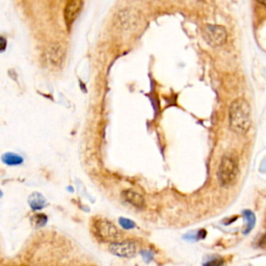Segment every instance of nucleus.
Masks as SVG:
<instances>
[{
	"label": "nucleus",
	"mask_w": 266,
	"mask_h": 266,
	"mask_svg": "<svg viewBox=\"0 0 266 266\" xmlns=\"http://www.w3.org/2000/svg\"><path fill=\"white\" fill-rule=\"evenodd\" d=\"M231 129L238 134H244L251 127V107L243 98H238L231 104L229 111Z\"/></svg>",
	"instance_id": "nucleus-1"
},
{
	"label": "nucleus",
	"mask_w": 266,
	"mask_h": 266,
	"mask_svg": "<svg viewBox=\"0 0 266 266\" xmlns=\"http://www.w3.org/2000/svg\"><path fill=\"white\" fill-rule=\"evenodd\" d=\"M238 176V163L236 159L230 155L223 157L217 170V179L220 184L228 187L235 183Z\"/></svg>",
	"instance_id": "nucleus-2"
},
{
	"label": "nucleus",
	"mask_w": 266,
	"mask_h": 266,
	"mask_svg": "<svg viewBox=\"0 0 266 266\" xmlns=\"http://www.w3.org/2000/svg\"><path fill=\"white\" fill-rule=\"evenodd\" d=\"M94 233L98 239L104 242H116L121 234L117 227L106 220H98L94 224Z\"/></svg>",
	"instance_id": "nucleus-3"
},
{
	"label": "nucleus",
	"mask_w": 266,
	"mask_h": 266,
	"mask_svg": "<svg viewBox=\"0 0 266 266\" xmlns=\"http://www.w3.org/2000/svg\"><path fill=\"white\" fill-rule=\"evenodd\" d=\"M203 38L212 47L223 46L227 41L226 28L220 25H206L202 30Z\"/></svg>",
	"instance_id": "nucleus-4"
},
{
	"label": "nucleus",
	"mask_w": 266,
	"mask_h": 266,
	"mask_svg": "<svg viewBox=\"0 0 266 266\" xmlns=\"http://www.w3.org/2000/svg\"><path fill=\"white\" fill-rule=\"evenodd\" d=\"M109 251L118 257L131 258L136 254V244L131 240L116 241L109 244Z\"/></svg>",
	"instance_id": "nucleus-5"
},
{
	"label": "nucleus",
	"mask_w": 266,
	"mask_h": 266,
	"mask_svg": "<svg viewBox=\"0 0 266 266\" xmlns=\"http://www.w3.org/2000/svg\"><path fill=\"white\" fill-rule=\"evenodd\" d=\"M83 5V0H67L65 8V20L68 25H70L79 15Z\"/></svg>",
	"instance_id": "nucleus-6"
},
{
	"label": "nucleus",
	"mask_w": 266,
	"mask_h": 266,
	"mask_svg": "<svg viewBox=\"0 0 266 266\" xmlns=\"http://www.w3.org/2000/svg\"><path fill=\"white\" fill-rule=\"evenodd\" d=\"M123 199L128 202L129 204L136 208H143L145 206V199L142 195H139L136 192L133 191H125L122 194Z\"/></svg>",
	"instance_id": "nucleus-7"
},
{
	"label": "nucleus",
	"mask_w": 266,
	"mask_h": 266,
	"mask_svg": "<svg viewBox=\"0 0 266 266\" xmlns=\"http://www.w3.org/2000/svg\"><path fill=\"white\" fill-rule=\"evenodd\" d=\"M47 56L52 65L59 66L64 59V50L59 45H52L47 53Z\"/></svg>",
	"instance_id": "nucleus-8"
},
{
	"label": "nucleus",
	"mask_w": 266,
	"mask_h": 266,
	"mask_svg": "<svg viewBox=\"0 0 266 266\" xmlns=\"http://www.w3.org/2000/svg\"><path fill=\"white\" fill-rule=\"evenodd\" d=\"M28 203L33 210H41L46 206V199L41 194L34 193L29 196Z\"/></svg>",
	"instance_id": "nucleus-9"
},
{
	"label": "nucleus",
	"mask_w": 266,
	"mask_h": 266,
	"mask_svg": "<svg viewBox=\"0 0 266 266\" xmlns=\"http://www.w3.org/2000/svg\"><path fill=\"white\" fill-rule=\"evenodd\" d=\"M3 161L8 165H18L23 162V158L21 156L14 153H6L3 156Z\"/></svg>",
	"instance_id": "nucleus-10"
},
{
	"label": "nucleus",
	"mask_w": 266,
	"mask_h": 266,
	"mask_svg": "<svg viewBox=\"0 0 266 266\" xmlns=\"http://www.w3.org/2000/svg\"><path fill=\"white\" fill-rule=\"evenodd\" d=\"M243 215H244V218L247 221V227L246 229L244 230V234H247L248 232H251L255 226V222H256V218H255V214L249 211V210H246L243 212Z\"/></svg>",
	"instance_id": "nucleus-11"
},
{
	"label": "nucleus",
	"mask_w": 266,
	"mask_h": 266,
	"mask_svg": "<svg viewBox=\"0 0 266 266\" xmlns=\"http://www.w3.org/2000/svg\"><path fill=\"white\" fill-rule=\"evenodd\" d=\"M119 224L126 230H130L133 229L135 227V223L132 222L131 220H128V218H125V217H121L119 220Z\"/></svg>",
	"instance_id": "nucleus-12"
},
{
	"label": "nucleus",
	"mask_w": 266,
	"mask_h": 266,
	"mask_svg": "<svg viewBox=\"0 0 266 266\" xmlns=\"http://www.w3.org/2000/svg\"><path fill=\"white\" fill-rule=\"evenodd\" d=\"M35 223L37 227H42L47 223V216L44 214H37L35 215Z\"/></svg>",
	"instance_id": "nucleus-13"
},
{
	"label": "nucleus",
	"mask_w": 266,
	"mask_h": 266,
	"mask_svg": "<svg viewBox=\"0 0 266 266\" xmlns=\"http://www.w3.org/2000/svg\"><path fill=\"white\" fill-rule=\"evenodd\" d=\"M140 255L143 256V259L145 262L149 263L152 261L153 257H154V254L152 251H150V249H143L142 252H140Z\"/></svg>",
	"instance_id": "nucleus-14"
},
{
	"label": "nucleus",
	"mask_w": 266,
	"mask_h": 266,
	"mask_svg": "<svg viewBox=\"0 0 266 266\" xmlns=\"http://www.w3.org/2000/svg\"><path fill=\"white\" fill-rule=\"evenodd\" d=\"M223 263H224L223 259H221V258H214V259L208 261L207 263H205L204 266H222Z\"/></svg>",
	"instance_id": "nucleus-15"
},
{
	"label": "nucleus",
	"mask_w": 266,
	"mask_h": 266,
	"mask_svg": "<svg viewBox=\"0 0 266 266\" xmlns=\"http://www.w3.org/2000/svg\"><path fill=\"white\" fill-rule=\"evenodd\" d=\"M184 239H189V240H198V233H189L187 235L183 236Z\"/></svg>",
	"instance_id": "nucleus-16"
},
{
	"label": "nucleus",
	"mask_w": 266,
	"mask_h": 266,
	"mask_svg": "<svg viewBox=\"0 0 266 266\" xmlns=\"http://www.w3.org/2000/svg\"><path fill=\"white\" fill-rule=\"evenodd\" d=\"M206 236V231L205 230H201L198 232V239H203Z\"/></svg>",
	"instance_id": "nucleus-17"
},
{
	"label": "nucleus",
	"mask_w": 266,
	"mask_h": 266,
	"mask_svg": "<svg viewBox=\"0 0 266 266\" xmlns=\"http://www.w3.org/2000/svg\"><path fill=\"white\" fill-rule=\"evenodd\" d=\"M2 41H3V51L5 50V48H6V45H7V42H6V40L4 39V38H2Z\"/></svg>",
	"instance_id": "nucleus-18"
},
{
	"label": "nucleus",
	"mask_w": 266,
	"mask_h": 266,
	"mask_svg": "<svg viewBox=\"0 0 266 266\" xmlns=\"http://www.w3.org/2000/svg\"><path fill=\"white\" fill-rule=\"evenodd\" d=\"M257 2L263 6H266V0H257Z\"/></svg>",
	"instance_id": "nucleus-19"
}]
</instances>
